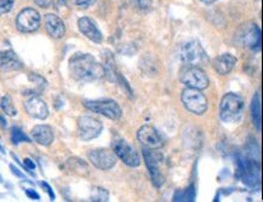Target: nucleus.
<instances>
[{
  "label": "nucleus",
  "mask_w": 263,
  "mask_h": 202,
  "mask_svg": "<svg viewBox=\"0 0 263 202\" xmlns=\"http://www.w3.org/2000/svg\"><path fill=\"white\" fill-rule=\"evenodd\" d=\"M0 68L3 70H17L22 68V63L11 50L0 51Z\"/></svg>",
  "instance_id": "20"
},
{
  "label": "nucleus",
  "mask_w": 263,
  "mask_h": 202,
  "mask_svg": "<svg viewBox=\"0 0 263 202\" xmlns=\"http://www.w3.org/2000/svg\"><path fill=\"white\" fill-rule=\"evenodd\" d=\"M25 166H26L27 171H28L29 173H30V171L35 170V164H34V161H33L32 159H28V157H27V159H25Z\"/></svg>",
  "instance_id": "30"
},
{
  "label": "nucleus",
  "mask_w": 263,
  "mask_h": 202,
  "mask_svg": "<svg viewBox=\"0 0 263 202\" xmlns=\"http://www.w3.org/2000/svg\"><path fill=\"white\" fill-rule=\"evenodd\" d=\"M261 95L256 93L252 98L251 102V116L252 121H254L256 129L257 131H261V124H262V114H261Z\"/></svg>",
  "instance_id": "21"
},
{
  "label": "nucleus",
  "mask_w": 263,
  "mask_h": 202,
  "mask_svg": "<svg viewBox=\"0 0 263 202\" xmlns=\"http://www.w3.org/2000/svg\"><path fill=\"white\" fill-rule=\"evenodd\" d=\"M11 140H12V143L15 144V146H17V144L22 143V142L29 143L30 142V138L27 136V134L23 132L21 129H20V127H12V130H11Z\"/></svg>",
  "instance_id": "25"
},
{
  "label": "nucleus",
  "mask_w": 263,
  "mask_h": 202,
  "mask_svg": "<svg viewBox=\"0 0 263 202\" xmlns=\"http://www.w3.org/2000/svg\"><path fill=\"white\" fill-rule=\"evenodd\" d=\"M153 0H138V5L141 9H148L152 5Z\"/></svg>",
  "instance_id": "32"
},
{
  "label": "nucleus",
  "mask_w": 263,
  "mask_h": 202,
  "mask_svg": "<svg viewBox=\"0 0 263 202\" xmlns=\"http://www.w3.org/2000/svg\"><path fill=\"white\" fill-rule=\"evenodd\" d=\"M195 198V190L193 185L187 188L185 190L176 191L174 196V201H194Z\"/></svg>",
  "instance_id": "23"
},
{
  "label": "nucleus",
  "mask_w": 263,
  "mask_h": 202,
  "mask_svg": "<svg viewBox=\"0 0 263 202\" xmlns=\"http://www.w3.org/2000/svg\"><path fill=\"white\" fill-rule=\"evenodd\" d=\"M113 151L124 164L130 167H137L141 164V156L138 151L126 143L124 139L116 140L113 143Z\"/></svg>",
  "instance_id": "10"
},
{
  "label": "nucleus",
  "mask_w": 263,
  "mask_h": 202,
  "mask_svg": "<svg viewBox=\"0 0 263 202\" xmlns=\"http://www.w3.org/2000/svg\"><path fill=\"white\" fill-rule=\"evenodd\" d=\"M25 108L28 115L34 117V119L45 120L49 116V108L40 97H30L25 103Z\"/></svg>",
  "instance_id": "15"
},
{
  "label": "nucleus",
  "mask_w": 263,
  "mask_h": 202,
  "mask_svg": "<svg viewBox=\"0 0 263 202\" xmlns=\"http://www.w3.org/2000/svg\"><path fill=\"white\" fill-rule=\"evenodd\" d=\"M69 72L77 82H93L106 75L104 67L89 53H76L70 57Z\"/></svg>",
  "instance_id": "1"
},
{
  "label": "nucleus",
  "mask_w": 263,
  "mask_h": 202,
  "mask_svg": "<svg viewBox=\"0 0 263 202\" xmlns=\"http://www.w3.org/2000/svg\"><path fill=\"white\" fill-rule=\"evenodd\" d=\"M244 112V100L237 93H227L220 104V117L224 123H237Z\"/></svg>",
  "instance_id": "4"
},
{
  "label": "nucleus",
  "mask_w": 263,
  "mask_h": 202,
  "mask_svg": "<svg viewBox=\"0 0 263 202\" xmlns=\"http://www.w3.org/2000/svg\"><path fill=\"white\" fill-rule=\"evenodd\" d=\"M103 130V125L96 117L84 115L78 120V133L83 140H91L99 137Z\"/></svg>",
  "instance_id": "11"
},
{
  "label": "nucleus",
  "mask_w": 263,
  "mask_h": 202,
  "mask_svg": "<svg viewBox=\"0 0 263 202\" xmlns=\"http://www.w3.org/2000/svg\"><path fill=\"white\" fill-rule=\"evenodd\" d=\"M40 185H42L44 189L46 190V193H48V194L50 195V197H51V200H52V201L55 200V194H53L52 188L50 187V185H49L48 183H46V181H42V183H40Z\"/></svg>",
  "instance_id": "29"
},
{
  "label": "nucleus",
  "mask_w": 263,
  "mask_h": 202,
  "mask_svg": "<svg viewBox=\"0 0 263 202\" xmlns=\"http://www.w3.org/2000/svg\"><path fill=\"white\" fill-rule=\"evenodd\" d=\"M84 106L92 113L100 114L110 120H119L121 117V108L113 99H100V100H84Z\"/></svg>",
  "instance_id": "7"
},
{
  "label": "nucleus",
  "mask_w": 263,
  "mask_h": 202,
  "mask_svg": "<svg viewBox=\"0 0 263 202\" xmlns=\"http://www.w3.org/2000/svg\"><path fill=\"white\" fill-rule=\"evenodd\" d=\"M15 0H0V16L11 11Z\"/></svg>",
  "instance_id": "27"
},
{
  "label": "nucleus",
  "mask_w": 263,
  "mask_h": 202,
  "mask_svg": "<svg viewBox=\"0 0 263 202\" xmlns=\"http://www.w3.org/2000/svg\"><path fill=\"white\" fill-rule=\"evenodd\" d=\"M235 65H237V58L231 53H223V55L216 57L212 60V67L221 75H227V74L231 73Z\"/></svg>",
  "instance_id": "18"
},
{
  "label": "nucleus",
  "mask_w": 263,
  "mask_h": 202,
  "mask_svg": "<svg viewBox=\"0 0 263 202\" xmlns=\"http://www.w3.org/2000/svg\"><path fill=\"white\" fill-rule=\"evenodd\" d=\"M6 125H8V124H6V120L2 115H0V126L6 127Z\"/></svg>",
  "instance_id": "35"
},
{
  "label": "nucleus",
  "mask_w": 263,
  "mask_h": 202,
  "mask_svg": "<svg viewBox=\"0 0 263 202\" xmlns=\"http://www.w3.org/2000/svg\"><path fill=\"white\" fill-rule=\"evenodd\" d=\"M67 165H68L70 171H74V173H78V174L89 173V167H87V165L84 163L83 160L78 159V157H72V159H69L67 161Z\"/></svg>",
  "instance_id": "22"
},
{
  "label": "nucleus",
  "mask_w": 263,
  "mask_h": 202,
  "mask_svg": "<svg viewBox=\"0 0 263 202\" xmlns=\"http://www.w3.org/2000/svg\"><path fill=\"white\" fill-rule=\"evenodd\" d=\"M180 57L185 67H201L206 66L209 62L208 53L198 40H191L181 46Z\"/></svg>",
  "instance_id": "3"
},
{
  "label": "nucleus",
  "mask_w": 263,
  "mask_h": 202,
  "mask_svg": "<svg viewBox=\"0 0 263 202\" xmlns=\"http://www.w3.org/2000/svg\"><path fill=\"white\" fill-rule=\"evenodd\" d=\"M0 107H2L3 112H4L5 114H8V115H10V116L17 115V110H16L15 106H13L12 99L10 96L6 95L3 97L2 100H0Z\"/></svg>",
  "instance_id": "24"
},
{
  "label": "nucleus",
  "mask_w": 263,
  "mask_h": 202,
  "mask_svg": "<svg viewBox=\"0 0 263 202\" xmlns=\"http://www.w3.org/2000/svg\"><path fill=\"white\" fill-rule=\"evenodd\" d=\"M35 3L42 8H49L51 5V0H35Z\"/></svg>",
  "instance_id": "33"
},
{
  "label": "nucleus",
  "mask_w": 263,
  "mask_h": 202,
  "mask_svg": "<svg viewBox=\"0 0 263 202\" xmlns=\"http://www.w3.org/2000/svg\"><path fill=\"white\" fill-rule=\"evenodd\" d=\"M143 157L146 161V165L149 171L152 181H153L154 187L160 188L164 184V176L160 172V164L163 161V154L158 149H151V148H143Z\"/></svg>",
  "instance_id": "6"
},
{
  "label": "nucleus",
  "mask_w": 263,
  "mask_h": 202,
  "mask_svg": "<svg viewBox=\"0 0 263 202\" xmlns=\"http://www.w3.org/2000/svg\"><path fill=\"white\" fill-rule=\"evenodd\" d=\"M89 160L96 168L106 171L116 166L118 156L112 150L95 149L89 153Z\"/></svg>",
  "instance_id": "12"
},
{
  "label": "nucleus",
  "mask_w": 263,
  "mask_h": 202,
  "mask_svg": "<svg viewBox=\"0 0 263 202\" xmlns=\"http://www.w3.org/2000/svg\"><path fill=\"white\" fill-rule=\"evenodd\" d=\"M182 103L184 104V107L190 110L191 113L195 114V115H203L208 109V99L204 96V93H201V90L197 89H191L187 87L181 96Z\"/></svg>",
  "instance_id": "5"
},
{
  "label": "nucleus",
  "mask_w": 263,
  "mask_h": 202,
  "mask_svg": "<svg viewBox=\"0 0 263 202\" xmlns=\"http://www.w3.org/2000/svg\"><path fill=\"white\" fill-rule=\"evenodd\" d=\"M40 21H42V18H40L39 12L35 9L26 8L17 15L16 27L22 33H32L38 30Z\"/></svg>",
  "instance_id": "9"
},
{
  "label": "nucleus",
  "mask_w": 263,
  "mask_h": 202,
  "mask_svg": "<svg viewBox=\"0 0 263 202\" xmlns=\"http://www.w3.org/2000/svg\"><path fill=\"white\" fill-rule=\"evenodd\" d=\"M237 176L242 183L248 185L249 188L256 189L261 185V170L259 165L255 159H252L248 155H240L238 157V168Z\"/></svg>",
  "instance_id": "2"
},
{
  "label": "nucleus",
  "mask_w": 263,
  "mask_h": 202,
  "mask_svg": "<svg viewBox=\"0 0 263 202\" xmlns=\"http://www.w3.org/2000/svg\"><path fill=\"white\" fill-rule=\"evenodd\" d=\"M137 138L146 148L151 149H159L163 147V139L158 131L151 125H143L138 130Z\"/></svg>",
  "instance_id": "14"
},
{
  "label": "nucleus",
  "mask_w": 263,
  "mask_h": 202,
  "mask_svg": "<svg viewBox=\"0 0 263 202\" xmlns=\"http://www.w3.org/2000/svg\"><path fill=\"white\" fill-rule=\"evenodd\" d=\"M10 168H11L13 174H16V176L20 177V178H25V174H23L22 172H20V171L15 166H13V165H10Z\"/></svg>",
  "instance_id": "34"
},
{
  "label": "nucleus",
  "mask_w": 263,
  "mask_h": 202,
  "mask_svg": "<svg viewBox=\"0 0 263 202\" xmlns=\"http://www.w3.org/2000/svg\"><path fill=\"white\" fill-rule=\"evenodd\" d=\"M44 23H45V29L48 34L53 39H61L66 34V26L62 18L55 13H48L44 18Z\"/></svg>",
  "instance_id": "16"
},
{
  "label": "nucleus",
  "mask_w": 263,
  "mask_h": 202,
  "mask_svg": "<svg viewBox=\"0 0 263 202\" xmlns=\"http://www.w3.org/2000/svg\"><path fill=\"white\" fill-rule=\"evenodd\" d=\"M26 195L28 197H30V198H33V200H39L40 198V196H39V194L36 193V191H34V190H30V189H26Z\"/></svg>",
  "instance_id": "31"
},
{
  "label": "nucleus",
  "mask_w": 263,
  "mask_h": 202,
  "mask_svg": "<svg viewBox=\"0 0 263 202\" xmlns=\"http://www.w3.org/2000/svg\"><path fill=\"white\" fill-rule=\"evenodd\" d=\"M181 82L187 87L205 90L209 87L210 80L205 72L199 67H185L181 73Z\"/></svg>",
  "instance_id": "8"
},
{
  "label": "nucleus",
  "mask_w": 263,
  "mask_h": 202,
  "mask_svg": "<svg viewBox=\"0 0 263 202\" xmlns=\"http://www.w3.org/2000/svg\"><path fill=\"white\" fill-rule=\"evenodd\" d=\"M96 3V0H74V4L82 9H87L89 6L93 5Z\"/></svg>",
  "instance_id": "28"
},
{
  "label": "nucleus",
  "mask_w": 263,
  "mask_h": 202,
  "mask_svg": "<svg viewBox=\"0 0 263 202\" xmlns=\"http://www.w3.org/2000/svg\"><path fill=\"white\" fill-rule=\"evenodd\" d=\"M79 30L86 36L87 39H90L91 42L101 44L103 42V35L101 33V30L97 28L96 23L89 17H82L78 21Z\"/></svg>",
  "instance_id": "17"
},
{
  "label": "nucleus",
  "mask_w": 263,
  "mask_h": 202,
  "mask_svg": "<svg viewBox=\"0 0 263 202\" xmlns=\"http://www.w3.org/2000/svg\"><path fill=\"white\" fill-rule=\"evenodd\" d=\"M91 198H92V201H108L109 195H108V191L102 189V188H93Z\"/></svg>",
  "instance_id": "26"
},
{
  "label": "nucleus",
  "mask_w": 263,
  "mask_h": 202,
  "mask_svg": "<svg viewBox=\"0 0 263 202\" xmlns=\"http://www.w3.org/2000/svg\"><path fill=\"white\" fill-rule=\"evenodd\" d=\"M239 39L246 48L259 51L261 50V28L255 23H249L239 33Z\"/></svg>",
  "instance_id": "13"
},
{
  "label": "nucleus",
  "mask_w": 263,
  "mask_h": 202,
  "mask_svg": "<svg viewBox=\"0 0 263 202\" xmlns=\"http://www.w3.org/2000/svg\"><path fill=\"white\" fill-rule=\"evenodd\" d=\"M33 139L40 146L49 147L53 142V132L52 129L48 125H36L32 130Z\"/></svg>",
  "instance_id": "19"
},
{
  "label": "nucleus",
  "mask_w": 263,
  "mask_h": 202,
  "mask_svg": "<svg viewBox=\"0 0 263 202\" xmlns=\"http://www.w3.org/2000/svg\"><path fill=\"white\" fill-rule=\"evenodd\" d=\"M201 2L205 3V4H212V3H215L216 0H201Z\"/></svg>",
  "instance_id": "36"
}]
</instances>
